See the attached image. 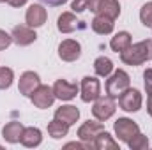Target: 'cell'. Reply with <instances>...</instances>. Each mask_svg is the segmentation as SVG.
<instances>
[{
  "instance_id": "cell-1",
  "label": "cell",
  "mask_w": 152,
  "mask_h": 150,
  "mask_svg": "<svg viewBox=\"0 0 152 150\" xmlns=\"http://www.w3.org/2000/svg\"><path fill=\"white\" fill-rule=\"evenodd\" d=\"M151 58H152V41L134 42L120 53V60L126 66H142Z\"/></svg>"
},
{
  "instance_id": "cell-2",
  "label": "cell",
  "mask_w": 152,
  "mask_h": 150,
  "mask_svg": "<svg viewBox=\"0 0 152 150\" xmlns=\"http://www.w3.org/2000/svg\"><path fill=\"white\" fill-rule=\"evenodd\" d=\"M129 87H131L129 74H127L124 69H117L113 74H110L108 79H106V95L117 99V97H120V94H124Z\"/></svg>"
},
{
  "instance_id": "cell-3",
  "label": "cell",
  "mask_w": 152,
  "mask_h": 150,
  "mask_svg": "<svg viewBox=\"0 0 152 150\" xmlns=\"http://www.w3.org/2000/svg\"><path fill=\"white\" fill-rule=\"evenodd\" d=\"M115 110H117V106H115L113 97H110V95H104V97L99 95V97L94 101L92 115L96 117V120H99V122H106L108 118L113 117Z\"/></svg>"
},
{
  "instance_id": "cell-4",
  "label": "cell",
  "mask_w": 152,
  "mask_h": 150,
  "mask_svg": "<svg viewBox=\"0 0 152 150\" xmlns=\"http://www.w3.org/2000/svg\"><path fill=\"white\" fill-rule=\"evenodd\" d=\"M88 9L96 14L108 16L112 20H117L120 16V4L118 0H90Z\"/></svg>"
},
{
  "instance_id": "cell-5",
  "label": "cell",
  "mask_w": 152,
  "mask_h": 150,
  "mask_svg": "<svg viewBox=\"0 0 152 150\" xmlns=\"http://www.w3.org/2000/svg\"><path fill=\"white\" fill-rule=\"evenodd\" d=\"M103 131H104L103 122L87 120V122H83V124L80 125V129H78V138H80L83 143H87L90 149H94V140H96L97 134L103 133Z\"/></svg>"
},
{
  "instance_id": "cell-6",
  "label": "cell",
  "mask_w": 152,
  "mask_h": 150,
  "mask_svg": "<svg viewBox=\"0 0 152 150\" xmlns=\"http://www.w3.org/2000/svg\"><path fill=\"white\" fill-rule=\"evenodd\" d=\"M142 103H143V99H142L140 90L131 88V87H129L124 94H120V97H118V106H120V110H124V111H127V113L138 111V110L142 108Z\"/></svg>"
},
{
  "instance_id": "cell-7",
  "label": "cell",
  "mask_w": 152,
  "mask_h": 150,
  "mask_svg": "<svg viewBox=\"0 0 152 150\" xmlns=\"http://www.w3.org/2000/svg\"><path fill=\"white\" fill-rule=\"evenodd\" d=\"M30 101L32 104L39 110H48L53 103H55V94L53 88L48 85H39L37 88L30 94Z\"/></svg>"
},
{
  "instance_id": "cell-8",
  "label": "cell",
  "mask_w": 152,
  "mask_h": 150,
  "mask_svg": "<svg viewBox=\"0 0 152 150\" xmlns=\"http://www.w3.org/2000/svg\"><path fill=\"white\" fill-rule=\"evenodd\" d=\"M113 131H115V134H117V138H118L120 141H126V143H127L136 133H140V127H138V124L133 122L131 118L122 117V118H117V120H115Z\"/></svg>"
},
{
  "instance_id": "cell-9",
  "label": "cell",
  "mask_w": 152,
  "mask_h": 150,
  "mask_svg": "<svg viewBox=\"0 0 152 150\" xmlns=\"http://www.w3.org/2000/svg\"><path fill=\"white\" fill-rule=\"evenodd\" d=\"M81 101L83 103H94L99 95H101V81L94 76H85L81 79Z\"/></svg>"
},
{
  "instance_id": "cell-10",
  "label": "cell",
  "mask_w": 152,
  "mask_h": 150,
  "mask_svg": "<svg viewBox=\"0 0 152 150\" xmlns=\"http://www.w3.org/2000/svg\"><path fill=\"white\" fill-rule=\"evenodd\" d=\"M58 57L64 62H76L81 57V44L75 39H64L58 44Z\"/></svg>"
},
{
  "instance_id": "cell-11",
  "label": "cell",
  "mask_w": 152,
  "mask_h": 150,
  "mask_svg": "<svg viewBox=\"0 0 152 150\" xmlns=\"http://www.w3.org/2000/svg\"><path fill=\"white\" fill-rule=\"evenodd\" d=\"M51 88H53L55 99H60V101H71V99H75L78 90H80L76 83H69L67 79H57Z\"/></svg>"
},
{
  "instance_id": "cell-12",
  "label": "cell",
  "mask_w": 152,
  "mask_h": 150,
  "mask_svg": "<svg viewBox=\"0 0 152 150\" xmlns=\"http://www.w3.org/2000/svg\"><path fill=\"white\" fill-rule=\"evenodd\" d=\"M11 36H12V42L18 44V46H28L37 39L36 30L32 27H28V25H16L12 28Z\"/></svg>"
},
{
  "instance_id": "cell-13",
  "label": "cell",
  "mask_w": 152,
  "mask_h": 150,
  "mask_svg": "<svg viewBox=\"0 0 152 150\" xmlns=\"http://www.w3.org/2000/svg\"><path fill=\"white\" fill-rule=\"evenodd\" d=\"M41 85V78L37 73L34 71H25L23 74L20 76V81H18V90L21 95H27L30 97V94Z\"/></svg>"
},
{
  "instance_id": "cell-14",
  "label": "cell",
  "mask_w": 152,
  "mask_h": 150,
  "mask_svg": "<svg viewBox=\"0 0 152 150\" xmlns=\"http://www.w3.org/2000/svg\"><path fill=\"white\" fill-rule=\"evenodd\" d=\"M46 18H48L46 9H44L42 5H39V4H32V5L27 9V12H25V21H27V25L32 27V28L42 27V25L46 23Z\"/></svg>"
},
{
  "instance_id": "cell-15",
  "label": "cell",
  "mask_w": 152,
  "mask_h": 150,
  "mask_svg": "<svg viewBox=\"0 0 152 150\" xmlns=\"http://www.w3.org/2000/svg\"><path fill=\"white\" fill-rule=\"evenodd\" d=\"M23 124L21 122H18V120H11V122H7L5 125H4V129H2V136H4V140L7 141V143H20V140H21V134H23Z\"/></svg>"
},
{
  "instance_id": "cell-16",
  "label": "cell",
  "mask_w": 152,
  "mask_h": 150,
  "mask_svg": "<svg viewBox=\"0 0 152 150\" xmlns=\"http://www.w3.org/2000/svg\"><path fill=\"white\" fill-rule=\"evenodd\" d=\"M20 143L27 149H36L42 143V133L37 127H25L23 129V134H21V140Z\"/></svg>"
},
{
  "instance_id": "cell-17",
  "label": "cell",
  "mask_w": 152,
  "mask_h": 150,
  "mask_svg": "<svg viewBox=\"0 0 152 150\" xmlns=\"http://www.w3.org/2000/svg\"><path fill=\"white\" fill-rule=\"evenodd\" d=\"M113 21H115V20L108 18V16L96 14V18L92 20L90 27H92V30H94L96 34H99V36H108V34H112V32H113V27H115Z\"/></svg>"
},
{
  "instance_id": "cell-18",
  "label": "cell",
  "mask_w": 152,
  "mask_h": 150,
  "mask_svg": "<svg viewBox=\"0 0 152 150\" xmlns=\"http://www.w3.org/2000/svg\"><path fill=\"white\" fill-rule=\"evenodd\" d=\"M55 118H58V120H62L64 124H67L69 127L78 122V118H80V110L73 106V104H66V106H60V108H57V111H55Z\"/></svg>"
},
{
  "instance_id": "cell-19",
  "label": "cell",
  "mask_w": 152,
  "mask_h": 150,
  "mask_svg": "<svg viewBox=\"0 0 152 150\" xmlns=\"http://www.w3.org/2000/svg\"><path fill=\"white\" fill-rule=\"evenodd\" d=\"M57 28L62 34H73L78 28V20H76L75 12H62L57 20Z\"/></svg>"
},
{
  "instance_id": "cell-20",
  "label": "cell",
  "mask_w": 152,
  "mask_h": 150,
  "mask_svg": "<svg viewBox=\"0 0 152 150\" xmlns=\"http://www.w3.org/2000/svg\"><path fill=\"white\" fill-rule=\"evenodd\" d=\"M94 149L96 150H118V143L113 140V136L110 133L103 131L94 140Z\"/></svg>"
},
{
  "instance_id": "cell-21",
  "label": "cell",
  "mask_w": 152,
  "mask_h": 150,
  "mask_svg": "<svg viewBox=\"0 0 152 150\" xmlns=\"http://www.w3.org/2000/svg\"><path fill=\"white\" fill-rule=\"evenodd\" d=\"M131 46V34L129 32H126V30H122V32H117L112 41H110V48L117 51V53H122L124 50H127Z\"/></svg>"
},
{
  "instance_id": "cell-22",
  "label": "cell",
  "mask_w": 152,
  "mask_h": 150,
  "mask_svg": "<svg viewBox=\"0 0 152 150\" xmlns=\"http://www.w3.org/2000/svg\"><path fill=\"white\" fill-rule=\"evenodd\" d=\"M67 133H69V125L64 124V122L58 120V118H53V120L48 124V134H50L53 140H60V138L67 136Z\"/></svg>"
},
{
  "instance_id": "cell-23",
  "label": "cell",
  "mask_w": 152,
  "mask_h": 150,
  "mask_svg": "<svg viewBox=\"0 0 152 150\" xmlns=\"http://www.w3.org/2000/svg\"><path fill=\"white\" fill-rule=\"evenodd\" d=\"M94 71L101 78H108L113 73V62L108 57H97L96 62H94Z\"/></svg>"
},
{
  "instance_id": "cell-24",
  "label": "cell",
  "mask_w": 152,
  "mask_h": 150,
  "mask_svg": "<svg viewBox=\"0 0 152 150\" xmlns=\"http://www.w3.org/2000/svg\"><path fill=\"white\" fill-rule=\"evenodd\" d=\"M127 145H129L131 150H145V149H149V138L145 134H142V133H136L127 141Z\"/></svg>"
},
{
  "instance_id": "cell-25",
  "label": "cell",
  "mask_w": 152,
  "mask_h": 150,
  "mask_svg": "<svg viewBox=\"0 0 152 150\" xmlns=\"http://www.w3.org/2000/svg\"><path fill=\"white\" fill-rule=\"evenodd\" d=\"M14 79V71L9 67H0V90H5L12 85Z\"/></svg>"
},
{
  "instance_id": "cell-26",
  "label": "cell",
  "mask_w": 152,
  "mask_h": 150,
  "mask_svg": "<svg viewBox=\"0 0 152 150\" xmlns=\"http://www.w3.org/2000/svg\"><path fill=\"white\" fill-rule=\"evenodd\" d=\"M140 21L143 27H152V2H147L140 9Z\"/></svg>"
},
{
  "instance_id": "cell-27",
  "label": "cell",
  "mask_w": 152,
  "mask_h": 150,
  "mask_svg": "<svg viewBox=\"0 0 152 150\" xmlns=\"http://www.w3.org/2000/svg\"><path fill=\"white\" fill-rule=\"evenodd\" d=\"M11 42H12V36H9L5 30L0 28V51L2 50H7L11 46Z\"/></svg>"
},
{
  "instance_id": "cell-28",
  "label": "cell",
  "mask_w": 152,
  "mask_h": 150,
  "mask_svg": "<svg viewBox=\"0 0 152 150\" xmlns=\"http://www.w3.org/2000/svg\"><path fill=\"white\" fill-rule=\"evenodd\" d=\"M143 85H145L147 94L152 95V69H145L143 71Z\"/></svg>"
},
{
  "instance_id": "cell-29",
  "label": "cell",
  "mask_w": 152,
  "mask_h": 150,
  "mask_svg": "<svg viewBox=\"0 0 152 150\" xmlns=\"http://www.w3.org/2000/svg\"><path fill=\"white\" fill-rule=\"evenodd\" d=\"M88 4H90V0H75L71 4V9L75 12H83L85 9H88Z\"/></svg>"
},
{
  "instance_id": "cell-30",
  "label": "cell",
  "mask_w": 152,
  "mask_h": 150,
  "mask_svg": "<svg viewBox=\"0 0 152 150\" xmlns=\"http://www.w3.org/2000/svg\"><path fill=\"white\" fill-rule=\"evenodd\" d=\"M39 2H42L46 5H51V7H58V5H62V4H66L69 0H39Z\"/></svg>"
},
{
  "instance_id": "cell-31",
  "label": "cell",
  "mask_w": 152,
  "mask_h": 150,
  "mask_svg": "<svg viewBox=\"0 0 152 150\" xmlns=\"http://www.w3.org/2000/svg\"><path fill=\"white\" fill-rule=\"evenodd\" d=\"M66 149H90V147L87 143H76V141H73V143H67Z\"/></svg>"
},
{
  "instance_id": "cell-32",
  "label": "cell",
  "mask_w": 152,
  "mask_h": 150,
  "mask_svg": "<svg viewBox=\"0 0 152 150\" xmlns=\"http://www.w3.org/2000/svg\"><path fill=\"white\" fill-rule=\"evenodd\" d=\"M11 7H21V5H25L28 0H5Z\"/></svg>"
},
{
  "instance_id": "cell-33",
  "label": "cell",
  "mask_w": 152,
  "mask_h": 150,
  "mask_svg": "<svg viewBox=\"0 0 152 150\" xmlns=\"http://www.w3.org/2000/svg\"><path fill=\"white\" fill-rule=\"evenodd\" d=\"M147 113L152 117V95H149V101H147Z\"/></svg>"
},
{
  "instance_id": "cell-34",
  "label": "cell",
  "mask_w": 152,
  "mask_h": 150,
  "mask_svg": "<svg viewBox=\"0 0 152 150\" xmlns=\"http://www.w3.org/2000/svg\"><path fill=\"white\" fill-rule=\"evenodd\" d=\"M2 2H5V0H0V4H2Z\"/></svg>"
}]
</instances>
